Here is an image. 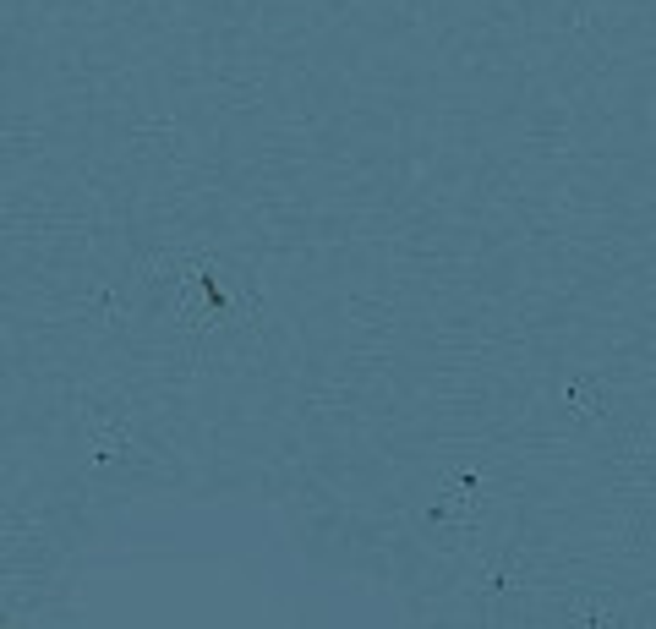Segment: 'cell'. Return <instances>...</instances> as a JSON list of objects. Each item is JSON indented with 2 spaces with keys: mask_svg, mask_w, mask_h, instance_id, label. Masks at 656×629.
<instances>
[{
  "mask_svg": "<svg viewBox=\"0 0 656 629\" xmlns=\"http://www.w3.org/2000/svg\"><path fill=\"white\" fill-rule=\"evenodd\" d=\"M564 405L574 416H602L607 411V394H602V383L596 378H569L564 383Z\"/></svg>",
  "mask_w": 656,
  "mask_h": 629,
  "instance_id": "1",
  "label": "cell"
}]
</instances>
